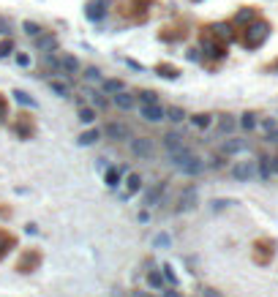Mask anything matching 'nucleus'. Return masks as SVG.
Masks as SVG:
<instances>
[{"label":"nucleus","mask_w":278,"mask_h":297,"mask_svg":"<svg viewBox=\"0 0 278 297\" xmlns=\"http://www.w3.org/2000/svg\"><path fill=\"white\" fill-rule=\"evenodd\" d=\"M267 36H270V22H265V19L248 22V28H245V33H243L245 49H257V46H262L267 41Z\"/></svg>","instance_id":"obj_1"},{"label":"nucleus","mask_w":278,"mask_h":297,"mask_svg":"<svg viewBox=\"0 0 278 297\" xmlns=\"http://www.w3.org/2000/svg\"><path fill=\"white\" fill-rule=\"evenodd\" d=\"M38 264H41V251H36V248H28V251L19 254L17 270H19V273H33Z\"/></svg>","instance_id":"obj_2"},{"label":"nucleus","mask_w":278,"mask_h":297,"mask_svg":"<svg viewBox=\"0 0 278 297\" xmlns=\"http://www.w3.org/2000/svg\"><path fill=\"white\" fill-rule=\"evenodd\" d=\"M202 52H205V58H216V60H221L224 58V44L218 41L213 33H208V36H202Z\"/></svg>","instance_id":"obj_3"},{"label":"nucleus","mask_w":278,"mask_h":297,"mask_svg":"<svg viewBox=\"0 0 278 297\" xmlns=\"http://www.w3.org/2000/svg\"><path fill=\"white\" fill-rule=\"evenodd\" d=\"M129 147H131V153L137 155V158H145V161H150V158H153V142H150L147 137L131 139V142H129Z\"/></svg>","instance_id":"obj_4"},{"label":"nucleus","mask_w":278,"mask_h":297,"mask_svg":"<svg viewBox=\"0 0 278 297\" xmlns=\"http://www.w3.org/2000/svg\"><path fill=\"white\" fill-rule=\"evenodd\" d=\"M107 9H109L107 0H93V3L85 6V17L93 19V22H101V19L107 17Z\"/></svg>","instance_id":"obj_5"},{"label":"nucleus","mask_w":278,"mask_h":297,"mask_svg":"<svg viewBox=\"0 0 278 297\" xmlns=\"http://www.w3.org/2000/svg\"><path fill=\"white\" fill-rule=\"evenodd\" d=\"M104 137L107 139H115V142H125V139L131 137V131H129V126H123V123H107Z\"/></svg>","instance_id":"obj_6"},{"label":"nucleus","mask_w":278,"mask_h":297,"mask_svg":"<svg viewBox=\"0 0 278 297\" xmlns=\"http://www.w3.org/2000/svg\"><path fill=\"white\" fill-rule=\"evenodd\" d=\"M33 131H36L33 120H30L28 115H19V120L14 123V134H17L19 139H30V137H33Z\"/></svg>","instance_id":"obj_7"},{"label":"nucleus","mask_w":278,"mask_h":297,"mask_svg":"<svg viewBox=\"0 0 278 297\" xmlns=\"http://www.w3.org/2000/svg\"><path fill=\"white\" fill-rule=\"evenodd\" d=\"M36 49H38V52H44V55L58 52V38H55L52 33H41V36L36 38Z\"/></svg>","instance_id":"obj_8"},{"label":"nucleus","mask_w":278,"mask_h":297,"mask_svg":"<svg viewBox=\"0 0 278 297\" xmlns=\"http://www.w3.org/2000/svg\"><path fill=\"white\" fill-rule=\"evenodd\" d=\"M254 248H257V251H254V259H257L259 264H267L270 259H273V243H267V240H259Z\"/></svg>","instance_id":"obj_9"},{"label":"nucleus","mask_w":278,"mask_h":297,"mask_svg":"<svg viewBox=\"0 0 278 297\" xmlns=\"http://www.w3.org/2000/svg\"><path fill=\"white\" fill-rule=\"evenodd\" d=\"M196 207V188H186L180 194V202H178V213H188V210Z\"/></svg>","instance_id":"obj_10"},{"label":"nucleus","mask_w":278,"mask_h":297,"mask_svg":"<svg viewBox=\"0 0 278 297\" xmlns=\"http://www.w3.org/2000/svg\"><path fill=\"white\" fill-rule=\"evenodd\" d=\"M254 175H257V167H254V164L251 161H243V164H237V167L232 169V177H235V180H251V177Z\"/></svg>","instance_id":"obj_11"},{"label":"nucleus","mask_w":278,"mask_h":297,"mask_svg":"<svg viewBox=\"0 0 278 297\" xmlns=\"http://www.w3.org/2000/svg\"><path fill=\"white\" fill-rule=\"evenodd\" d=\"M248 150V142L245 139H226L224 145H221V153L224 155H237V153H245Z\"/></svg>","instance_id":"obj_12"},{"label":"nucleus","mask_w":278,"mask_h":297,"mask_svg":"<svg viewBox=\"0 0 278 297\" xmlns=\"http://www.w3.org/2000/svg\"><path fill=\"white\" fill-rule=\"evenodd\" d=\"M210 30H213V36H216L221 44H229V41L235 38V33H232V25H226V22H218V25H213Z\"/></svg>","instance_id":"obj_13"},{"label":"nucleus","mask_w":278,"mask_h":297,"mask_svg":"<svg viewBox=\"0 0 278 297\" xmlns=\"http://www.w3.org/2000/svg\"><path fill=\"white\" fill-rule=\"evenodd\" d=\"M142 117H145L147 123H161L164 120V109L158 104H145L142 106Z\"/></svg>","instance_id":"obj_14"},{"label":"nucleus","mask_w":278,"mask_h":297,"mask_svg":"<svg viewBox=\"0 0 278 297\" xmlns=\"http://www.w3.org/2000/svg\"><path fill=\"white\" fill-rule=\"evenodd\" d=\"M17 246V237H14L11 232H6V229H0V259H3L6 254L11 251V248Z\"/></svg>","instance_id":"obj_15"},{"label":"nucleus","mask_w":278,"mask_h":297,"mask_svg":"<svg viewBox=\"0 0 278 297\" xmlns=\"http://www.w3.org/2000/svg\"><path fill=\"white\" fill-rule=\"evenodd\" d=\"M180 169L186 172V175H199V172L205 169V164H202L199 158H196V155H188V158H186V164H183Z\"/></svg>","instance_id":"obj_16"},{"label":"nucleus","mask_w":278,"mask_h":297,"mask_svg":"<svg viewBox=\"0 0 278 297\" xmlns=\"http://www.w3.org/2000/svg\"><path fill=\"white\" fill-rule=\"evenodd\" d=\"M139 185H142V177H139V175H129V180H125V191L120 194V197H123V199L134 197V194L139 191Z\"/></svg>","instance_id":"obj_17"},{"label":"nucleus","mask_w":278,"mask_h":297,"mask_svg":"<svg viewBox=\"0 0 278 297\" xmlns=\"http://www.w3.org/2000/svg\"><path fill=\"white\" fill-rule=\"evenodd\" d=\"M164 188H166V183H164V180H161V183H156L153 188H147V194H145V205H156V202L161 199Z\"/></svg>","instance_id":"obj_18"},{"label":"nucleus","mask_w":278,"mask_h":297,"mask_svg":"<svg viewBox=\"0 0 278 297\" xmlns=\"http://www.w3.org/2000/svg\"><path fill=\"white\" fill-rule=\"evenodd\" d=\"M164 147H166V153L180 150V147H183V137L180 134H164Z\"/></svg>","instance_id":"obj_19"},{"label":"nucleus","mask_w":278,"mask_h":297,"mask_svg":"<svg viewBox=\"0 0 278 297\" xmlns=\"http://www.w3.org/2000/svg\"><path fill=\"white\" fill-rule=\"evenodd\" d=\"M156 74L164 76V79H178V76H180V71L174 66H169V63H158L156 66Z\"/></svg>","instance_id":"obj_20"},{"label":"nucleus","mask_w":278,"mask_h":297,"mask_svg":"<svg viewBox=\"0 0 278 297\" xmlns=\"http://www.w3.org/2000/svg\"><path fill=\"white\" fill-rule=\"evenodd\" d=\"M120 175H123V169H117V167H107V172H104V180H107L109 188H115V185L120 183Z\"/></svg>","instance_id":"obj_21"},{"label":"nucleus","mask_w":278,"mask_h":297,"mask_svg":"<svg viewBox=\"0 0 278 297\" xmlns=\"http://www.w3.org/2000/svg\"><path fill=\"white\" fill-rule=\"evenodd\" d=\"M115 104L120 106V109H131L134 106V96H129L125 90H117L115 93Z\"/></svg>","instance_id":"obj_22"},{"label":"nucleus","mask_w":278,"mask_h":297,"mask_svg":"<svg viewBox=\"0 0 278 297\" xmlns=\"http://www.w3.org/2000/svg\"><path fill=\"white\" fill-rule=\"evenodd\" d=\"M188 155H191V150H188V147L183 145L180 150L169 153V158H172V164H174V167H183V164H186V158H188Z\"/></svg>","instance_id":"obj_23"},{"label":"nucleus","mask_w":278,"mask_h":297,"mask_svg":"<svg viewBox=\"0 0 278 297\" xmlns=\"http://www.w3.org/2000/svg\"><path fill=\"white\" fill-rule=\"evenodd\" d=\"M98 137H101V131H87V134H79L77 142L82 145V147H90V145H96V142H98Z\"/></svg>","instance_id":"obj_24"},{"label":"nucleus","mask_w":278,"mask_h":297,"mask_svg":"<svg viewBox=\"0 0 278 297\" xmlns=\"http://www.w3.org/2000/svg\"><path fill=\"white\" fill-rule=\"evenodd\" d=\"M60 68H66L68 74H77V71H79V63H77V58H74V55H63Z\"/></svg>","instance_id":"obj_25"},{"label":"nucleus","mask_w":278,"mask_h":297,"mask_svg":"<svg viewBox=\"0 0 278 297\" xmlns=\"http://www.w3.org/2000/svg\"><path fill=\"white\" fill-rule=\"evenodd\" d=\"M254 17H257V14H254V9H240L235 14V25H245V22H254Z\"/></svg>","instance_id":"obj_26"},{"label":"nucleus","mask_w":278,"mask_h":297,"mask_svg":"<svg viewBox=\"0 0 278 297\" xmlns=\"http://www.w3.org/2000/svg\"><path fill=\"white\" fill-rule=\"evenodd\" d=\"M270 175H273L270 158H267V155H262V158H259V177H262V180H270Z\"/></svg>","instance_id":"obj_27"},{"label":"nucleus","mask_w":278,"mask_h":297,"mask_svg":"<svg viewBox=\"0 0 278 297\" xmlns=\"http://www.w3.org/2000/svg\"><path fill=\"white\" fill-rule=\"evenodd\" d=\"M218 131H221V134H229V131H235V120H232V115H221V120H218Z\"/></svg>","instance_id":"obj_28"},{"label":"nucleus","mask_w":278,"mask_h":297,"mask_svg":"<svg viewBox=\"0 0 278 297\" xmlns=\"http://www.w3.org/2000/svg\"><path fill=\"white\" fill-rule=\"evenodd\" d=\"M191 123H194L196 128H208L210 123H213V117H210V115H205V112H199V115H194V117H191Z\"/></svg>","instance_id":"obj_29"},{"label":"nucleus","mask_w":278,"mask_h":297,"mask_svg":"<svg viewBox=\"0 0 278 297\" xmlns=\"http://www.w3.org/2000/svg\"><path fill=\"white\" fill-rule=\"evenodd\" d=\"M240 126H243L245 131H251V128H257V115H254V112H245V115L240 117Z\"/></svg>","instance_id":"obj_30"},{"label":"nucleus","mask_w":278,"mask_h":297,"mask_svg":"<svg viewBox=\"0 0 278 297\" xmlns=\"http://www.w3.org/2000/svg\"><path fill=\"white\" fill-rule=\"evenodd\" d=\"M166 117H169L172 123H180L183 117H186V112H183L180 106H169V109H166Z\"/></svg>","instance_id":"obj_31"},{"label":"nucleus","mask_w":278,"mask_h":297,"mask_svg":"<svg viewBox=\"0 0 278 297\" xmlns=\"http://www.w3.org/2000/svg\"><path fill=\"white\" fill-rule=\"evenodd\" d=\"M85 79H87V82H93V85H96V82H101V74H98V68H96V66H87V68H85Z\"/></svg>","instance_id":"obj_32"},{"label":"nucleus","mask_w":278,"mask_h":297,"mask_svg":"<svg viewBox=\"0 0 278 297\" xmlns=\"http://www.w3.org/2000/svg\"><path fill=\"white\" fill-rule=\"evenodd\" d=\"M14 98H17L19 104H25V106H36V101L30 98V96H28L25 90H14Z\"/></svg>","instance_id":"obj_33"},{"label":"nucleus","mask_w":278,"mask_h":297,"mask_svg":"<svg viewBox=\"0 0 278 297\" xmlns=\"http://www.w3.org/2000/svg\"><path fill=\"white\" fill-rule=\"evenodd\" d=\"M79 120H82V123H93V120H96V112H93L90 106H82V109H79Z\"/></svg>","instance_id":"obj_34"},{"label":"nucleus","mask_w":278,"mask_h":297,"mask_svg":"<svg viewBox=\"0 0 278 297\" xmlns=\"http://www.w3.org/2000/svg\"><path fill=\"white\" fill-rule=\"evenodd\" d=\"M49 90L58 93V96H63V98L68 96V85H63V82H49Z\"/></svg>","instance_id":"obj_35"},{"label":"nucleus","mask_w":278,"mask_h":297,"mask_svg":"<svg viewBox=\"0 0 278 297\" xmlns=\"http://www.w3.org/2000/svg\"><path fill=\"white\" fill-rule=\"evenodd\" d=\"M139 98L145 101V104H156V101H158V93H156V90H139Z\"/></svg>","instance_id":"obj_36"},{"label":"nucleus","mask_w":278,"mask_h":297,"mask_svg":"<svg viewBox=\"0 0 278 297\" xmlns=\"http://www.w3.org/2000/svg\"><path fill=\"white\" fill-rule=\"evenodd\" d=\"M104 90H107V93H117V90H123V82H117V79H107V82H104Z\"/></svg>","instance_id":"obj_37"},{"label":"nucleus","mask_w":278,"mask_h":297,"mask_svg":"<svg viewBox=\"0 0 278 297\" xmlns=\"http://www.w3.org/2000/svg\"><path fill=\"white\" fill-rule=\"evenodd\" d=\"M161 270H164V278H166V281H169V284H172V286H174V284H178V276H174V270H172V264H164V267H161Z\"/></svg>","instance_id":"obj_38"},{"label":"nucleus","mask_w":278,"mask_h":297,"mask_svg":"<svg viewBox=\"0 0 278 297\" xmlns=\"http://www.w3.org/2000/svg\"><path fill=\"white\" fill-rule=\"evenodd\" d=\"M22 28H25V33H28V36H38V33H44V30L38 28L36 22H25V25H22Z\"/></svg>","instance_id":"obj_39"},{"label":"nucleus","mask_w":278,"mask_h":297,"mask_svg":"<svg viewBox=\"0 0 278 297\" xmlns=\"http://www.w3.org/2000/svg\"><path fill=\"white\" fill-rule=\"evenodd\" d=\"M147 284L153 286V289H161L164 281H161V276H158V273H150V276H147Z\"/></svg>","instance_id":"obj_40"},{"label":"nucleus","mask_w":278,"mask_h":297,"mask_svg":"<svg viewBox=\"0 0 278 297\" xmlns=\"http://www.w3.org/2000/svg\"><path fill=\"white\" fill-rule=\"evenodd\" d=\"M11 49H14V41H11V38H6V41L0 44V58H6V55H9Z\"/></svg>","instance_id":"obj_41"},{"label":"nucleus","mask_w":278,"mask_h":297,"mask_svg":"<svg viewBox=\"0 0 278 297\" xmlns=\"http://www.w3.org/2000/svg\"><path fill=\"white\" fill-rule=\"evenodd\" d=\"M87 96H90V98H93V104H96L98 109H107V101H104V98H101V96H98V93H93V90H90V93H87Z\"/></svg>","instance_id":"obj_42"},{"label":"nucleus","mask_w":278,"mask_h":297,"mask_svg":"<svg viewBox=\"0 0 278 297\" xmlns=\"http://www.w3.org/2000/svg\"><path fill=\"white\" fill-rule=\"evenodd\" d=\"M229 205H235V202L232 199H213V210H224Z\"/></svg>","instance_id":"obj_43"},{"label":"nucleus","mask_w":278,"mask_h":297,"mask_svg":"<svg viewBox=\"0 0 278 297\" xmlns=\"http://www.w3.org/2000/svg\"><path fill=\"white\" fill-rule=\"evenodd\" d=\"M202 297H224V294H221L218 289H213V286H205L202 289Z\"/></svg>","instance_id":"obj_44"},{"label":"nucleus","mask_w":278,"mask_h":297,"mask_svg":"<svg viewBox=\"0 0 278 297\" xmlns=\"http://www.w3.org/2000/svg\"><path fill=\"white\" fill-rule=\"evenodd\" d=\"M186 58L191 60V63H199V58H202V55H199V49H188V52H186Z\"/></svg>","instance_id":"obj_45"},{"label":"nucleus","mask_w":278,"mask_h":297,"mask_svg":"<svg viewBox=\"0 0 278 297\" xmlns=\"http://www.w3.org/2000/svg\"><path fill=\"white\" fill-rule=\"evenodd\" d=\"M17 63H19V66H30V58H28V55H19Z\"/></svg>","instance_id":"obj_46"},{"label":"nucleus","mask_w":278,"mask_h":297,"mask_svg":"<svg viewBox=\"0 0 278 297\" xmlns=\"http://www.w3.org/2000/svg\"><path fill=\"white\" fill-rule=\"evenodd\" d=\"M3 120H6V101L0 98V123H3Z\"/></svg>","instance_id":"obj_47"},{"label":"nucleus","mask_w":278,"mask_h":297,"mask_svg":"<svg viewBox=\"0 0 278 297\" xmlns=\"http://www.w3.org/2000/svg\"><path fill=\"white\" fill-rule=\"evenodd\" d=\"M267 139H270V142H278V131H275V128L267 131Z\"/></svg>","instance_id":"obj_48"},{"label":"nucleus","mask_w":278,"mask_h":297,"mask_svg":"<svg viewBox=\"0 0 278 297\" xmlns=\"http://www.w3.org/2000/svg\"><path fill=\"white\" fill-rule=\"evenodd\" d=\"M164 297H183V294H180V292H174V289H166Z\"/></svg>","instance_id":"obj_49"},{"label":"nucleus","mask_w":278,"mask_h":297,"mask_svg":"<svg viewBox=\"0 0 278 297\" xmlns=\"http://www.w3.org/2000/svg\"><path fill=\"white\" fill-rule=\"evenodd\" d=\"M262 126H265L267 131H273V128H275V120H265V123H262Z\"/></svg>","instance_id":"obj_50"},{"label":"nucleus","mask_w":278,"mask_h":297,"mask_svg":"<svg viewBox=\"0 0 278 297\" xmlns=\"http://www.w3.org/2000/svg\"><path fill=\"white\" fill-rule=\"evenodd\" d=\"M270 167H273V172H278V155L275 158H270Z\"/></svg>","instance_id":"obj_51"},{"label":"nucleus","mask_w":278,"mask_h":297,"mask_svg":"<svg viewBox=\"0 0 278 297\" xmlns=\"http://www.w3.org/2000/svg\"><path fill=\"white\" fill-rule=\"evenodd\" d=\"M131 297H150V292H131Z\"/></svg>","instance_id":"obj_52"},{"label":"nucleus","mask_w":278,"mask_h":297,"mask_svg":"<svg viewBox=\"0 0 278 297\" xmlns=\"http://www.w3.org/2000/svg\"><path fill=\"white\" fill-rule=\"evenodd\" d=\"M273 68H275V71H278V63H275V66H273Z\"/></svg>","instance_id":"obj_53"}]
</instances>
